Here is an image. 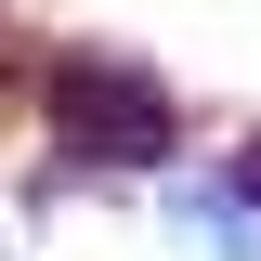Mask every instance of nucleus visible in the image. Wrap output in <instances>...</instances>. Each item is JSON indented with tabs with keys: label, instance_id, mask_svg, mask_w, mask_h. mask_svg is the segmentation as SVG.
I'll return each mask as SVG.
<instances>
[{
	"label": "nucleus",
	"instance_id": "nucleus-1",
	"mask_svg": "<svg viewBox=\"0 0 261 261\" xmlns=\"http://www.w3.org/2000/svg\"><path fill=\"white\" fill-rule=\"evenodd\" d=\"M39 105H53V130H65V157H105V170H130V157H170V92L144 79V65H105V53H65L53 79H39Z\"/></svg>",
	"mask_w": 261,
	"mask_h": 261
},
{
	"label": "nucleus",
	"instance_id": "nucleus-2",
	"mask_svg": "<svg viewBox=\"0 0 261 261\" xmlns=\"http://www.w3.org/2000/svg\"><path fill=\"white\" fill-rule=\"evenodd\" d=\"M235 196H261V144H248V170H235Z\"/></svg>",
	"mask_w": 261,
	"mask_h": 261
}]
</instances>
